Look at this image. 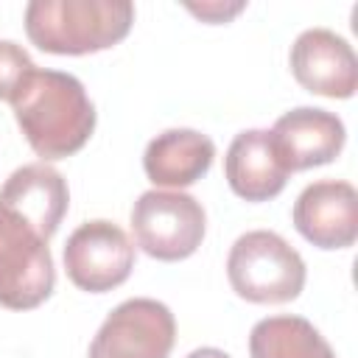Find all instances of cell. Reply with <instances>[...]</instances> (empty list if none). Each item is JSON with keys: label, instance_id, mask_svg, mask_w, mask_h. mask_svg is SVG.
<instances>
[{"label": "cell", "instance_id": "cell-1", "mask_svg": "<svg viewBox=\"0 0 358 358\" xmlns=\"http://www.w3.org/2000/svg\"><path fill=\"white\" fill-rule=\"evenodd\" d=\"M11 106L42 162L73 157L95 131V106L84 84L62 70H34L14 92Z\"/></svg>", "mask_w": 358, "mask_h": 358}, {"label": "cell", "instance_id": "cell-2", "mask_svg": "<svg viewBox=\"0 0 358 358\" xmlns=\"http://www.w3.org/2000/svg\"><path fill=\"white\" fill-rule=\"evenodd\" d=\"M134 22L129 0H31L25 6V34L59 56H84L117 45Z\"/></svg>", "mask_w": 358, "mask_h": 358}, {"label": "cell", "instance_id": "cell-3", "mask_svg": "<svg viewBox=\"0 0 358 358\" xmlns=\"http://www.w3.org/2000/svg\"><path fill=\"white\" fill-rule=\"evenodd\" d=\"M56 232L0 199V305L8 310H31L42 305L53 285V257L48 241Z\"/></svg>", "mask_w": 358, "mask_h": 358}, {"label": "cell", "instance_id": "cell-4", "mask_svg": "<svg viewBox=\"0 0 358 358\" xmlns=\"http://www.w3.org/2000/svg\"><path fill=\"white\" fill-rule=\"evenodd\" d=\"M227 277L241 299L280 305L302 294L305 260L277 232L252 229L232 243L227 255Z\"/></svg>", "mask_w": 358, "mask_h": 358}, {"label": "cell", "instance_id": "cell-5", "mask_svg": "<svg viewBox=\"0 0 358 358\" xmlns=\"http://www.w3.org/2000/svg\"><path fill=\"white\" fill-rule=\"evenodd\" d=\"M137 246L165 263L190 257L207 232L204 207L179 190H145L131 207Z\"/></svg>", "mask_w": 358, "mask_h": 358}, {"label": "cell", "instance_id": "cell-6", "mask_svg": "<svg viewBox=\"0 0 358 358\" xmlns=\"http://www.w3.org/2000/svg\"><path fill=\"white\" fill-rule=\"evenodd\" d=\"M173 341L176 319L171 308L148 296H134L103 319L87 358H168Z\"/></svg>", "mask_w": 358, "mask_h": 358}, {"label": "cell", "instance_id": "cell-7", "mask_svg": "<svg viewBox=\"0 0 358 358\" xmlns=\"http://www.w3.org/2000/svg\"><path fill=\"white\" fill-rule=\"evenodd\" d=\"M64 268L76 288L106 294L129 280L134 268V246L117 224L95 218L67 238Z\"/></svg>", "mask_w": 358, "mask_h": 358}, {"label": "cell", "instance_id": "cell-8", "mask_svg": "<svg viewBox=\"0 0 358 358\" xmlns=\"http://www.w3.org/2000/svg\"><path fill=\"white\" fill-rule=\"evenodd\" d=\"M291 73L313 95L352 98L358 90V59L352 45L330 28H308L291 45Z\"/></svg>", "mask_w": 358, "mask_h": 358}, {"label": "cell", "instance_id": "cell-9", "mask_svg": "<svg viewBox=\"0 0 358 358\" xmlns=\"http://www.w3.org/2000/svg\"><path fill=\"white\" fill-rule=\"evenodd\" d=\"M296 232L319 249H347L358 238V193L350 182L322 179L294 201Z\"/></svg>", "mask_w": 358, "mask_h": 358}, {"label": "cell", "instance_id": "cell-10", "mask_svg": "<svg viewBox=\"0 0 358 358\" xmlns=\"http://www.w3.org/2000/svg\"><path fill=\"white\" fill-rule=\"evenodd\" d=\"M271 137L288 171H308L333 162L344 148L347 131L338 115L316 106H296L277 117Z\"/></svg>", "mask_w": 358, "mask_h": 358}, {"label": "cell", "instance_id": "cell-11", "mask_svg": "<svg viewBox=\"0 0 358 358\" xmlns=\"http://www.w3.org/2000/svg\"><path fill=\"white\" fill-rule=\"evenodd\" d=\"M288 165L282 162L271 131L246 129L235 134L224 157V176L235 196L246 201H268L288 182Z\"/></svg>", "mask_w": 358, "mask_h": 358}, {"label": "cell", "instance_id": "cell-12", "mask_svg": "<svg viewBox=\"0 0 358 358\" xmlns=\"http://www.w3.org/2000/svg\"><path fill=\"white\" fill-rule=\"evenodd\" d=\"M215 157V145L196 129H168L157 134L143 154L145 176L159 187H187L199 182Z\"/></svg>", "mask_w": 358, "mask_h": 358}, {"label": "cell", "instance_id": "cell-13", "mask_svg": "<svg viewBox=\"0 0 358 358\" xmlns=\"http://www.w3.org/2000/svg\"><path fill=\"white\" fill-rule=\"evenodd\" d=\"M252 358H336L324 336L302 316H268L249 333Z\"/></svg>", "mask_w": 358, "mask_h": 358}, {"label": "cell", "instance_id": "cell-14", "mask_svg": "<svg viewBox=\"0 0 358 358\" xmlns=\"http://www.w3.org/2000/svg\"><path fill=\"white\" fill-rule=\"evenodd\" d=\"M36 70L28 50L11 39H0V101H11L22 81Z\"/></svg>", "mask_w": 358, "mask_h": 358}, {"label": "cell", "instance_id": "cell-15", "mask_svg": "<svg viewBox=\"0 0 358 358\" xmlns=\"http://www.w3.org/2000/svg\"><path fill=\"white\" fill-rule=\"evenodd\" d=\"M187 8L196 14V17H201V20H207V22H227L229 17H235L241 8H243V3H201V6H196V3H187Z\"/></svg>", "mask_w": 358, "mask_h": 358}, {"label": "cell", "instance_id": "cell-16", "mask_svg": "<svg viewBox=\"0 0 358 358\" xmlns=\"http://www.w3.org/2000/svg\"><path fill=\"white\" fill-rule=\"evenodd\" d=\"M187 358H232V355H227L224 350H215V347H199Z\"/></svg>", "mask_w": 358, "mask_h": 358}]
</instances>
